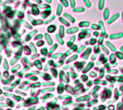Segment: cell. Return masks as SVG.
Returning a JSON list of instances; mask_svg holds the SVG:
<instances>
[{"mask_svg": "<svg viewBox=\"0 0 123 110\" xmlns=\"http://www.w3.org/2000/svg\"><path fill=\"white\" fill-rule=\"evenodd\" d=\"M120 13H116V14H115L113 16H112V17L108 19L107 23H108L109 24H110L113 23L114 22H115V21H116V20L120 17Z\"/></svg>", "mask_w": 123, "mask_h": 110, "instance_id": "6da1fadb", "label": "cell"}, {"mask_svg": "<svg viewBox=\"0 0 123 110\" xmlns=\"http://www.w3.org/2000/svg\"><path fill=\"white\" fill-rule=\"evenodd\" d=\"M110 16V11L109 9V8H105L104 9V12H103V17L105 20H108Z\"/></svg>", "mask_w": 123, "mask_h": 110, "instance_id": "7a4b0ae2", "label": "cell"}, {"mask_svg": "<svg viewBox=\"0 0 123 110\" xmlns=\"http://www.w3.org/2000/svg\"><path fill=\"white\" fill-rule=\"evenodd\" d=\"M123 37V32H120V33H115L113 35H110V38L112 40H116V39H120L121 37Z\"/></svg>", "mask_w": 123, "mask_h": 110, "instance_id": "3957f363", "label": "cell"}, {"mask_svg": "<svg viewBox=\"0 0 123 110\" xmlns=\"http://www.w3.org/2000/svg\"><path fill=\"white\" fill-rule=\"evenodd\" d=\"M105 1L106 0H99L98 1V9L99 10H103L105 6Z\"/></svg>", "mask_w": 123, "mask_h": 110, "instance_id": "277c9868", "label": "cell"}, {"mask_svg": "<svg viewBox=\"0 0 123 110\" xmlns=\"http://www.w3.org/2000/svg\"><path fill=\"white\" fill-rule=\"evenodd\" d=\"M86 10V9L84 6H79V7H75L73 9V12L75 13H81V12H84Z\"/></svg>", "mask_w": 123, "mask_h": 110, "instance_id": "5b68a950", "label": "cell"}, {"mask_svg": "<svg viewBox=\"0 0 123 110\" xmlns=\"http://www.w3.org/2000/svg\"><path fill=\"white\" fill-rule=\"evenodd\" d=\"M63 15L65 16L66 18H67V19H68L70 22H71L72 23H75V22H76V19H75L73 16H71V14H69L68 13H64Z\"/></svg>", "mask_w": 123, "mask_h": 110, "instance_id": "8992f818", "label": "cell"}, {"mask_svg": "<svg viewBox=\"0 0 123 110\" xmlns=\"http://www.w3.org/2000/svg\"><path fill=\"white\" fill-rule=\"evenodd\" d=\"M79 27H71V28H68L67 30V33L68 34H73V33H76V32L79 31Z\"/></svg>", "mask_w": 123, "mask_h": 110, "instance_id": "52a82bcc", "label": "cell"}, {"mask_svg": "<svg viewBox=\"0 0 123 110\" xmlns=\"http://www.w3.org/2000/svg\"><path fill=\"white\" fill-rule=\"evenodd\" d=\"M79 27H89L90 25V22H89V21H81V22H79Z\"/></svg>", "mask_w": 123, "mask_h": 110, "instance_id": "ba28073f", "label": "cell"}, {"mask_svg": "<svg viewBox=\"0 0 123 110\" xmlns=\"http://www.w3.org/2000/svg\"><path fill=\"white\" fill-rule=\"evenodd\" d=\"M106 44L107 45V46H108L112 51H116V48H115V45H114L112 43H111L110 41H107V42H106Z\"/></svg>", "mask_w": 123, "mask_h": 110, "instance_id": "9c48e42d", "label": "cell"}, {"mask_svg": "<svg viewBox=\"0 0 123 110\" xmlns=\"http://www.w3.org/2000/svg\"><path fill=\"white\" fill-rule=\"evenodd\" d=\"M99 28H101L102 34H105L106 33V30L105 29V25H104V23H103L102 21H99Z\"/></svg>", "mask_w": 123, "mask_h": 110, "instance_id": "30bf717a", "label": "cell"}, {"mask_svg": "<svg viewBox=\"0 0 123 110\" xmlns=\"http://www.w3.org/2000/svg\"><path fill=\"white\" fill-rule=\"evenodd\" d=\"M83 1H84V4L86 5V7H88V8H91L92 7V4L90 0H83Z\"/></svg>", "mask_w": 123, "mask_h": 110, "instance_id": "8fae6325", "label": "cell"}, {"mask_svg": "<svg viewBox=\"0 0 123 110\" xmlns=\"http://www.w3.org/2000/svg\"><path fill=\"white\" fill-rule=\"evenodd\" d=\"M62 11H63V6H62V4H59L58 6V9H57V14L61 15V14L62 13Z\"/></svg>", "mask_w": 123, "mask_h": 110, "instance_id": "7c38bea8", "label": "cell"}, {"mask_svg": "<svg viewBox=\"0 0 123 110\" xmlns=\"http://www.w3.org/2000/svg\"><path fill=\"white\" fill-rule=\"evenodd\" d=\"M91 52H92V48H89L86 50L85 53L84 54V58H88V55L91 53Z\"/></svg>", "mask_w": 123, "mask_h": 110, "instance_id": "4fadbf2b", "label": "cell"}, {"mask_svg": "<svg viewBox=\"0 0 123 110\" xmlns=\"http://www.w3.org/2000/svg\"><path fill=\"white\" fill-rule=\"evenodd\" d=\"M76 37L74 35V36H73L71 38V40H69V42L68 43V46H71L72 45H73V43H74V42L75 41V40H76Z\"/></svg>", "mask_w": 123, "mask_h": 110, "instance_id": "5bb4252c", "label": "cell"}, {"mask_svg": "<svg viewBox=\"0 0 123 110\" xmlns=\"http://www.w3.org/2000/svg\"><path fill=\"white\" fill-rule=\"evenodd\" d=\"M59 20L62 22V23H63L64 24H66V26H69L70 25V24H69V22H68L64 18H63V17H60L59 18Z\"/></svg>", "mask_w": 123, "mask_h": 110, "instance_id": "9a60e30c", "label": "cell"}, {"mask_svg": "<svg viewBox=\"0 0 123 110\" xmlns=\"http://www.w3.org/2000/svg\"><path fill=\"white\" fill-rule=\"evenodd\" d=\"M69 2H70V5L72 8H75L76 7V0H69Z\"/></svg>", "mask_w": 123, "mask_h": 110, "instance_id": "2e32d148", "label": "cell"}, {"mask_svg": "<svg viewBox=\"0 0 123 110\" xmlns=\"http://www.w3.org/2000/svg\"><path fill=\"white\" fill-rule=\"evenodd\" d=\"M61 1L62 4H63L66 7H68V6L69 4H68V0H61Z\"/></svg>", "mask_w": 123, "mask_h": 110, "instance_id": "e0dca14e", "label": "cell"}, {"mask_svg": "<svg viewBox=\"0 0 123 110\" xmlns=\"http://www.w3.org/2000/svg\"><path fill=\"white\" fill-rule=\"evenodd\" d=\"M60 35L61 36H64V27L63 26L60 27Z\"/></svg>", "mask_w": 123, "mask_h": 110, "instance_id": "ac0fdd59", "label": "cell"}, {"mask_svg": "<svg viewBox=\"0 0 123 110\" xmlns=\"http://www.w3.org/2000/svg\"><path fill=\"white\" fill-rule=\"evenodd\" d=\"M48 31H49V32H53V31H55V26H54V25L50 26V27H49V28H48Z\"/></svg>", "mask_w": 123, "mask_h": 110, "instance_id": "d6986e66", "label": "cell"}, {"mask_svg": "<svg viewBox=\"0 0 123 110\" xmlns=\"http://www.w3.org/2000/svg\"><path fill=\"white\" fill-rule=\"evenodd\" d=\"M92 28L93 30H98V29H99V26L97 25V24H92Z\"/></svg>", "mask_w": 123, "mask_h": 110, "instance_id": "ffe728a7", "label": "cell"}, {"mask_svg": "<svg viewBox=\"0 0 123 110\" xmlns=\"http://www.w3.org/2000/svg\"><path fill=\"white\" fill-rule=\"evenodd\" d=\"M89 43H90L91 45H94V44L97 43V40H96L95 38H92Z\"/></svg>", "mask_w": 123, "mask_h": 110, "instance_id": "44dd1931", "label": "cell"}, {"mask_svg": "<svg viewBox=\"0 0 123 110\" xmlns=\"http://www.w3.org/2000/svg\"><path fill=\"white\" fill-rule=\"evenodd\" d=\"M117 55L118 56V58H119L120 59H123V54L122 53H120V52H118V53H117Z\"/></svg>", "mask_w": 123, "mask_h": 110, "instance_id": "7402d4cb", "label": "cell"}, {"mask_svg": "<svg viewBox=\"0 0 123 110\" xmlns=\"http://www.w3.org/2000/svg\"><path fill=\"white\" fill-rule=\"evenodd\" d=\"M102 48L103 50H104V51H105V52L107 54H108V53H109V51L107 50V49L105 48V45H102Z\"/></svg>", "mask_w": 123, "mask_h": 110, "instance_id": "603a6c76", "label": "cell"}, {"mask_svg": "<svg viewBox=\"0 0 123 110\" xmlns=\"http://www.w3.org/2000/svg\"><path fill=\"white\" fill-rule=\"evenodd\" d=\"M84 48H85V45H82V46L79 48V51H78V52H79V53H81Z\"/></svg>", "mask_w": 123, "mask_h": 110, "instance_id": "cb8c5ba5", "label": "cell"}, {"mask_svg": "<svg viewBox=\"0 0 123 110\" xmlns=\"http://www.w3.org/2000/svg\"><path fill=\"white\" fill-rule=\"evenodd\" d=\"M94 35L98 36V35H99V32H94Z\"/></svg>", "mask_w": 123, "mask_h": 110, "instance_id": "d4e9b609", "label": "cell"}, {"mask_svg": "<svg viewBox=\"0 0 123 110\" xmlns=\"http://www.w3.org/2000/svg\"><path fill=\"white\" fill-rule=\"evenodd\" d=\"M102 41H103V37H101V38H100V40H99V43H100V44H102Z\"/></svg>", "mask_w": 123, "mask_h": 110, "instance_id": "484cf974", "label": "cell"}, {"mask_svg": "<svg viewBox=\"0 0 123 110\" xmlns=\"http://www.w3.org/2000/svg\"><path fill=\"white\" fill-rule=\"evenodd\" d=\"M122 19H123V11L122 12Z\"/></svg>", "mask_w": 123, "mask_h": 110, "instance_id": "4316f807", "label": "cell"}, {"mask_svg": "<svg viewBox=\"0 0 123 110\" xmlns=\"http://www.w3.org/2000/svg\"><path fill=\"white\" fill-rule=\"evenodd\" d=\"M120 50H122V51H123V46H122V47H121Z\"/></svg>", "mask_w": 123, "mask_h": 110, "instance_id": "83f0119b", "label": "cell"}, {"mask_svg": "<svg viewBox=\"0 0 123 110\" xmlns=\"http://www.w3.org/2000/svg\"><path fill=\"white\" fill-rule=\"evenodd\" d=\"M47 1L49 2V3H50V2H51V0H47Z\"/></svg>", "mask_w": 123, "mask_h": 110, "instance_id": "f1b7e54d", "label": "cell"}]
</instances>
